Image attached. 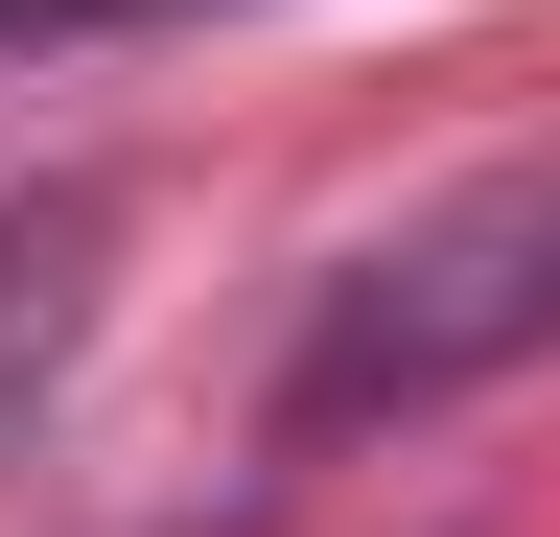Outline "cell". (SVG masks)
Masks as SVG:
<instances>
[{
    "mask_svg": "<svg viewBox=\"0 0 560 537\" xmlns=\"http://www.w3.org/2000/svg\"><path fill=\"white\" fill-rule=\"evenodd\" d=\"M514 351H560V164L420 211L397 257H350L327 327H304V374H280V421H304V444H374V421H444V397L514 374Z\"/></svg>",
    "mask_w": 560,
    "mask_h": 537,
    "instance_id": "6da1fadb",
    "label": "cell"
},
{
    "mask_svg": "<svg viewBox=\"0 0 560 537\" xmlns=\"http://www.w3.org/2000/svg\"><path fill=\"white\" fill-rule=\"evenodd\" d=\"M94 281H117V187H94V164L0 187V444L70 397V351H94Z\"/></svg>",
    "mask_w": 560,
    "mask_h": 537,
    "instance_id": "7a4b0ae2",
    "label": "cell"
},
{
    "mask_svg": "<svg viewBox=\"0 0 560 537\" xmlns=\"http://www.w3.org/2000/svg\"><path fill=\"white\" fill-rule=\"evenodd\" d=\"M117 24H187V0H0V71L24 47H117Z\"/></svg>",
    "mask_w": 560,
    "mask_h": 537,
    "instance_id": "3957f363",
    "label": "cell"
}]
</instances>
